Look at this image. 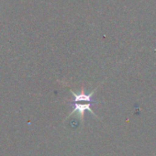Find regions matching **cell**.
Segmentation results:
<instances>
[{"label": "cell", "mask_w": 156, "mask_h": 156, "mask_svg": "<svg viewBox=\"0 0 156 156\" xmlns=\"http://www.w3.org/2000/svg\"><path fill=\"white\" fill-rule=\"evenodd\" d=\"M93 104L91 103H87V104H77V103H71V106H72V112L66 117V119H68L70 116L73 115V114H77L78 115V118L81 120L82 122V125H84V119H85V113L86 111H89L92 115H94L95 117L98 118L97 114L92 110L91 108V106Z\"/></svg>", "instance_id": "cell-1"}, {"label": "cell", "mask_w": 156, "mask_h": 156, "mask_svg": "<svg viewBox=\"0 0 156 156\" xmlns=\"http://www.w3.org/2000/svg\"><path fill=\"white\" fill-rule=\"evenodd\" d=\"M99 87V86H98ZM98 87L97 88H95L91 93L89 94H86L85 93V88L82 87V90L80 91L79 94H76L74 93L73 90H70L71 94L73 95V99L72 100H68L69 103H76V102H79V101H85V102H87V103H97L98 101H96L94 98H93V95L95 94V92L97 91V89L98 88Z\"/></svg>", "instance_id": "cell-2"}]
</instances>
